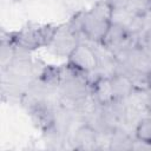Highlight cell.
<instances>
[{
    "label": "cell",
    "instance_id": "6da1fadb",
    "mask_svg": "<svg viewBox=\"0 0 151 151\" xmlns=\"http://www.w3.org/2000/svg\"><path fill=\"white\" fill-rule=\"evenodd\" d=\"M111 13L112 7L107 0H104L97 2L91 9L81 13L71 22L85 37V40L101 42L111 26Z\"/></svg>",
    "mask_w": 151,
    "mask_h": 151
},
{
    "label": "cell",
    "instance_id": "7a4b0ae2",
    "mask_svg": "<svg viewBox=\"0 0 151 151\" xmlns=\"http://www.w3.org/2000/svg\"><path fill=\"white\" fill-rule=\"evenodd\" d=\"M57 27L52 25H27L11 35V41L17 48L32 51L39 47H47Z\"/></svg>",
    "mask_w": 151,
    "mask_h": 151
},
{
    "label": "cell",
    "instance_id": "3957f363",
    "mask_svg": "<svg viewBox=\"0 0 151 151\" xmlns=\"http://www.w3.org/2000/svg\"><path fill=\"white\" fill-rule=\"evenodd\" d=\"M119 70L136 72L149 76L151 72V50L142 44H137L116 54Z\"/></svg>",
    "mask_w": 151,
    "mask_h": 151
},
{
    "label": "cell",
    "instance_id": "277c9868",
    "mask_svg": "<svg viewBox=\"0 0 151 151\" xmlns=\"http://www.w3.org/2000/svg\"><path fill=\"white\" fill-rule=\"evenodd\" d=\"M80 42L79 31L76 26L70 22L64 26L57 27L47 48L55 55L67 57L72 53V51Z\"/></svg>",
    "mask_w": 151,
    "mask_h": 151
},
{
    "label": "cell",
    "instance_id": "5b68a950",
    "mask_svg": "<svg viewBox=\"0 0 151 151\" xmlns=\"http://www.w3.org/2000/svg\"><path fill=\"white\" fill-rule=\"evenodd\" d=\"M67 59H68V66L87 76L96 73L99 64L98 55L93 46L87 40L83 41L81 39Z\"/></svg>",
    "mask_w": 151,
    "mask_h": 151
},
{
    "label": "cell",
    "instance_id": "8992f818",
    "mask_svg": "<svg viewBox=\"0 0 151 151\" xmlns=\"http://www.w3.org/2000/svg\"><path fill=\"white\" fill-rule=\"evenodd\" d=\"M90 86L91 94L99 106H107L117 100L111 77H94Z\"/></svg>",
    "mask_w": 151,
    "mask_h": 151
},
{
    "label": "cell",
    "instance_id": "52a82bcc",
    "mask_svg": "<svg viewBox=\"0 0 151 151\" xmlns=\"http://www.w3.org/2000/svg\"><path fill=\"white\" fill-rule=\"evenodd\" d=\"M70 144L77 150H97V131L88 123H84L76 130Z\"/></svg>",
    "mask_w": 151,
    "mask_h": 151
},
{
    "label": "cell",
    "instance_id": "ba28073f",
    "mask_svg": "<svg viewBox=\"0 0 151 151\" xmlns=\"http://www.w3.org/2000/svg\"><path fill=\"white\" fill-rule=\"evenodd\" d=\"M124 100L130 107L146 116V112L151 106V86L144 88H134Z\"/></svg>",
    "mask_w": 151,
    "mask_h": 151
},
{
    "label": "cell",
    "instance_id": "9c48e42d",
    "mask_svg": "<svg viewBox=\"0 0 151 151\" xmlns=\"http://www.w3.org/2000/svg\"><path fill=\"white\" fill-rule=\"evenodd\" d=\"M111 81H112L117 99L127 98L131 94V92L134 90V85H133V81L131 80V78L125 72H123L120 70L111 77Z\"/></svg>",
    "mask_w": 151,
    "mask_h": 151
},
{
    "label": "cell",
    "instance_id": "30bf717a",
    "mask_svg": "<svg viewBox=\"0 0 151 151\" xmlns=\"http://www.w3.org/2000/svg\"><path fill=\"white\" fill-rule=\"evenodd\" d=\"M17 51H18V48L11 41V39H8V40L2 39L1 48H0V65H1V71L6 70L14 61V59L17 58Z\"/></svg>",
    "mask_w": 151,
    "mask_h": 151
},
{
    "label": "cell",
    "instance_id": "8fae6325",
    "mask_svg": "<svg viewBox=\"0 0 151 151\" xmlns=\"http://www.w3.org/2000/svg\"><path fill=\"white\" fill-rule=\"evenodd\" d=\"M134 138L151 147V117L145 116L138 122L134 129Z\"/></svg>",
    "mask_w": 151,
    "mask_h": 151
},
{
    "label": "cell",
    "instance_id": "7c38bea8",
    "mask_svg": "<svg viewBox=\"0 0 151 151\" xmlns=\"http://www.w3.org/2000/svg\"><path fill=\"white\" fill-rule=\"evenodd\" d=\"M142 21H143V32L140 35L151 33V7L142 13Z\"/></svg>",
    "mask_w": 151,
    "mask_h": 151
},
{
    "label": "cell",
    "instance_id": "4fadbf2b",
    "mask_svg": "<svg viewBox=\"0 0 151 151\" xmlns=\"http://www.w3.org/2000/svg\"><path fill=\"white\" fill-rule=\"evenodd\" d=\"M112 8H127L130 0H107Z\"/></svg>",
    "mask_w": 151,
    "mask_h": 151
},
{
    "label": "cell",
    "instance_id": "5bb4252c",
    "mask_svg": "<svg viewBox=\"0 0 151 151\" xmlns=\"http://www.w3.org/2000/svg\"><path fill=\"white\" fill-rule=\"evenodd\" d=\"M146 116H149V117H151V106L149 107V110H147V112H146Z\"/></svg>",
    "mask_w": 151,
    "mask_h": 151
},
{
    "label": "cell",
    "instance_id": "9a60e30c",
    "mask_svg": "<svg viewBox=\"0 0 151 151\" xmlns=\"http://www.w3.org/2000/svg\"><path fill=\"white\" fill-rule=\"evenodd\" d=\"M147 79H149V85L151 86V72L149 73V76H147Z\"/></svg>",
    "mask_w": 151,
    "mask_h": 151
}]
</instances>
